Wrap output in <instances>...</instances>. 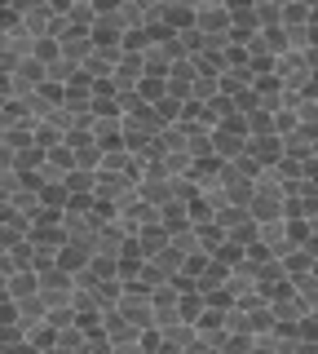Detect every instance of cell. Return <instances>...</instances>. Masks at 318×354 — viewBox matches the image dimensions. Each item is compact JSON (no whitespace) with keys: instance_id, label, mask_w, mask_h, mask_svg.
Returning a JSON list of instances; mask_svg holds the SVG:
<instances>
[{"instance_id":"cell-1","label":"cell","mask_w":318,"mask_h":354,"mask_svg":"<svg viewBox=\"0 0 318 354\" xmlns=\"http://www.w3.org/2000/svg\"><path fill=\"white\" fill-rule=\"evenodd\" d=\"M248 213L257 221H279L283 213H288V186H283L270 169L257 177V191H252V199H248Z\"/></svg>"},{"instance_id":"cell-2","label":"cell","mask_w":318,"mask_h":354,"mask_svg":"<svg viewBox=\"0 0 318 354\" xmlns=\"http://www.w3.org/2000/svg\"><path fill=\"white\" fill-rule=\"evenodd\" d=\"M195 31H199V36H226L230 31L226 0H195Z\"/></svg>"},{"instance_id":"cell-3","label":"cell","mask_w":318,"mask_h":354,"mask_svg":"<svg viewBox=\"0 0 318 354\" xmlns=\"http://www.w3.org/2000/svg\"><path fill=\"white\" fill-rule=\"evenodd\" d=\"M137 195L146 199L150 208H163V204H172V177H168V173H159V169H150V164H146V173H141V182H137Z\"/></svg>"},{"instance_id":"cell-4","label":"cell","mask_w":318,"mask_h":354,"mask_svg":"<svg viewBox=\"0 0 318 354\" xmlns=\"http://www.w3.org/2000/svg\"><path fill=\"white\" fill-rule=\"evenodd\" d=\"M248 155L261 169H274V164L283 160V138L279 133H257V138H248Z\"/></svg>"},{"instance_id":"cell-5","label":"cell","mask_w":318,"mask_h":354,"mask_svg":"<svg viewBox=\"0 0 318 354\" xmlns=\"http://www.w3.org/2000/svg\"><path fill=\"white\" fill-rule=\"evenodd\" d=\"M89 133H93V142L102 151L124 147V120H119V115H93L89 120Z\"/></svg>"},{"instance_id":"cell-6","label":"cell","mask_w":318,"mask_h":354,"mask_svg":"<svg viewBox=\"0 0 318 354\" xmlns=\"http://www.w3.org/2000/svg\"><path fill=\"white\" fill-rule=\"evenodd\" d=\"M102 332H106V341H111V350H115V346H137V337H141V328H137V324H128L119 310H106Z\"/></svg>"},{"instance_id":"cell-7","label":"cell","mask_w":318,"mask_h":354,"mask_svg":"<svg viewBox=\"0 0 318 354\" xmlns=\"http://www.w3.org/2000/svg\"><path fill=\"white\" fill-rule=\"evenodd\" d=\"M58 53H62L67 62L84 66V62H89V53H93V36H84V31H67V36L58 40Z\"/></svg>"},{"instance_id":"cell-8","label":"cell","mask_w":318,"mask_h":354,"mask_svg":"<svg viewBox=\"0 0 318 354\" xmlns=\"http://www.w3.org/2000/svg\"><path fill=\"white\" fill-rule=\"evenodd\" d=\"M89 257H93V248H89V243H62V248H58V266L71 274V279L84 270V266H89Z\"/></svg>"},{"instance_id":"cell-9","label":"cell","mask_w":318,"mask_h":354,"mask_svg":"<svg viewBox=\"0 0 318 354\" xmlns=\"http://www.w3.org/2000/svg\"><path fill=\"white\" fill-rule=\"evenodd\" d=\"M5 288H9V301H23V297L40 292V274H36V270H14V274L5 279Z\"/></svg>"},{"instance_id":"cell-10","label":"cell","mask_w":318,"mask_h":354,"mask_svg":"<svg viewBox=\"0 0 318 354\" xmlns=\"http://www.w3.org/2000/svg\"><path fill=\"white\" fill-rule=\"evenodd\" d=\"M159 22L168 31H186V27H195V9L190 5H159Z\"/></svg>"},{"instance_id":"cell-11","label":"cell","mask_w":318,"mask_h":354,"mask_svg":"<svg viewBox=\"0 0 318 354\" xmlns=\"http://www.w3.org/2000/svg\"><path fill=\"white\" fill-rule=\"evenodd\" d=\"M133 239H137V248L146 252V257H150V252H159V248H168V230H163L159 221H150V226H141Z\"/></svg>"},{"instance_id":"cell-12","label":"cell","mask_w":318,"mask_h":354,"mask_svg":"<svg viewBox=\"0 0 318 354\" xmlns=\"http://www.w3.org/2000/svg\"><path fill=\"white\" fill-rule=\"evenodd\" d=\"M40 204L53 208V213H67V204H71L67 182H45V186H40Z\"/></svg>"},{"instance_id":"cell-13","label":"cell","mask_w":318,"mask_h":354,"mask_svg":"<svg viewBox=\"0 0 318 354\" xmlns=\"http://www.w3.org/2000/svg\"><path fill=\"white\" fill-rule=\"evenodd\" d=\"M137 93L146 97V102H159V97L168 93V75H150V71H146V75L137 80Z\"/></svg>"},{"instance_id":"cell-14","label":"cell","mask_w":318,"mask_h":354,"mask_svg":"<svg viewBox=\"0 0 318 354\" xmlns=\"http://www.w3.org/2000/svg\"><path fill=\"white\" fill-rule=\"evenodd\" d=\"M53 346H58L62 354H80V350H84V332L71 324V328H62L58 337H53Z\"/></svg>"},{"instance_id":"cell-15","label":"cell","mask_w":318,"mask_h":354,"mask_svg":"<svg viewBox=\"0 0 318 354\" xmlns=\"http://www.w3.org/2000/svg\"><path fill=\"white\" fill-rule=\"evenodd\" d=\"M75 71H80V66H75V62H67V58H62V53H58V58H53L49 66H45V75H49V84H67L71 80V75Z\"/></svg>"},{"instance_id":"cell-16","label":"cell","mask_w":318,"mask_h":354,"mask_svg":"<svg viewBox=\"0 0 318 354\" xmlns=\"http://www.w3.org/2000/svg\"><path fill=\"white\" fill-rule=\"evenodd\" d=\"M283 5L279 0H257V27H279Z\"/></svg>"},{"instance_id":"cell-17","label":"cell","mask_w":318,"mask_h":354,"mask_svg":"<svg viewBox=\"0 0 318 354\" xmlns=\"http://www.w3.org/2000/svg\"><path fill=\"white\" fill-rule=\"evenodd\" d=\"M31 58L49 66L53 58H58V40H53V36H36V40H31Z\"/></svg>"},{"instance_id":"cell-18","label":"cell","mask_w":318,"mask_h":354,"mask_svg":"<svg viewBox=\"0 0 318 354\" xmlns=\"http://www.w3.org/2000/svg\"><path fill=\"white\" fill-rule=\"evenodd\" d=\"M212 261H221V266H230V270H235L239 261H244V243H235V239H226L221 248L212 252Z\"/></svg>"},{"instance_id":"cell-19","label":"cell","mask_w":318,"mask_h":354,"mask_svg":"<svg viewBox=\"0 0 318 354\" xmlns=\"http://www.w3.org/2000/svg\"><path fill=\"white\" fill-rule=\"evenodd\" d=\"M252 332H230L226 337V346H221V354H252Z\"/></svg>"},{"instance_id":"cell-20","label":"cell","mask_w":318,"mask_h":354,"mask_svg":"<svg viewBox=\"0 0 318 354\" xmlns=\"http://www.w3.org/2000/svg\"><path fill=\"white\" fill-rule=\"evenodd\" d=\"M0 173H18V151L9 142H0Z\"/></svg>"},{"instance_id":"cell-21","label":"cell","mask_w":318,"mask_h":354,"mask_svg":"<svg viewBox=\"0 0 318 354\" xmlns=\"http://www.w3.org/2000/svg\"><path fill=\"white\" fill-rule=\"evenodd\" d=\"M111 354H146V350H141V346H115Z\"/></svg>"},{"instance_id":"cell-22","label":"cell","mask_w":318,"mask_h":354,"mask_svg":"<svg viewBox=\"0 0 318 354\" xmlns=\"http://www.w3.org/2000/svg\"><path fill=\"white\" fill-rule=\"evenodd\" d=\"M40 354H62V350H58V346H49V350H40Z\"/></svg>"},{"instance_id":"cell-23","label":"cell","mask_w":318,"mask_h":354,"mask_svg":"<svg viewBox=\"0 0 318 354\" xmlns=\"http://www.w3.org/2000/svg\"><path fill=\"white\" fill-rule=\"evenodd\" d=\"M5 102H9V93H0V111H5Z\"/></svg>"},{"instance_id":"cell-24","label":"cell","mask_w":318,"mask_h":354,"mask_svg":"<svg viewBox=\"0 0 318 354\" xmlns=\"http://www.w3.org/2000/svg\"><path fill=\"white\" fill-rule=\"evenodd\" d=\"M301 5H305V9H314V5H318V0H301Z\"/></svg>"}]
</instances>
